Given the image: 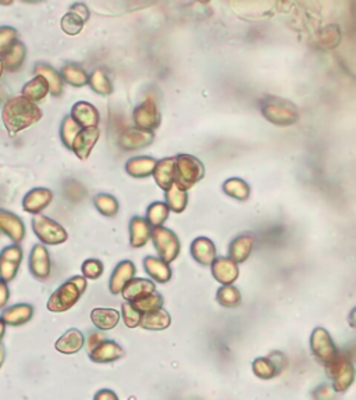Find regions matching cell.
I'll list each match as a JSON object with an SVG mask.
<instances>
[{
    "label": "cell",
    "mask_w": 356,
    "mask_h": 400,
    "mask_svg": "<svg viewBox=\"0 0 356 400\" xmlns=\"http://www.w3.org/2000/svg\"><path fill=\"white\" fill-rule=\"evenodd\" d=\"M40 106L21 95L7 99L1 110V120L10 136H16L21 131L40 122Z\"/></svg>",
    "instance_id": "1"
},
{
    "label": "cell",
    "mask_w": 356,
    "mask_h": 400,
    "mask_svg": "<svg viewBox=\"0 0 356 400\" xmlns=\"http://www.w3.org/2000/svg\"><path fill=\"white\" fill-rule=\"evenodd\" d=\"M259 109L262 116L277 127H289L299 120V109L288 99L268 95L260 99Z\"/></svg>",
    "instance_id": "2"
},
{
    "label": "cell",
    "mask_w": 356,
    "mask_h": 400,
    "mask_svg": "<svg viewBox=\"0 0 356 400\" xmlns=\"http://www.w3.org/2000/svg\"><path fill=\"white\" fill-rule=\"evenodd\" d=\"M326 377L330 380L334 391L337 394H345L355 382L356 367L352 359L340 352L334 360L323 364Z\"/></svg>",
    "instance_id": "3"
},
{
    "label": "cell",
    "mask_w": 356,
    "mask_h": 400,
    "mask_svg": "<svg viewBox=\"0 0 356 400\" xmlns=\"http://www.w3.org/2000/svg\"><path fill=\"white\" fill-rule=\"evenodd\" d=\"M205 175V165L198 158L191 155H177L176 156V175L174 184L181 189L188 192L195 187Z\"/></svg>",
    "instance_id": "4"
},
{
    "label": "cell",
    "mask_w": 356,
    "mask_h": 400,
    "mask_svg": "<svg viewBox=\"0 0 356 400\" xmlns=\"http://www.w3.org/2000/svg\"><path fill=\"white\" fill-rule=\"evenodd\" d=\"M33 231L43 245H50V246H57L64 243L69 240L67 231L54 220L46 217V216H34L33 218Z\"/></svg>",
    "instance_id": "5"
},
{
    "label": "cell",
    "mask_w": 356,
    "mask_h": 400,
    "mask_svg": "<svg viewBox=\"0 0 356 400\" xmlns=\"http://www.w3.org/2000/svg\"><path fill=\"white\" fill-rule=\"evenodd\" d=\"M84 292L79 289V285L74 281H66L62 283L49 298L47 309L52 313H64L69 312L77 302Z\"/></svg>",
    "instance_id": "6"
},
{
    "label": "cell",
    "mask_w": 356,
    "mask_h": 400,
    "mask_svg": "<svg viewBox=\"0 0 356 400\" xmlns=\"http://www.w3.org/2000/svg\"><path fill=\"white\" fill-rule=\"evenodd\" d=\"M309 346H311V352L315 356V359L320 361L321 364H327L334 360L337 355L340 353L333 336L323 327H317L312 331Z\"/></svg>",
    "instance_id": "7"
},
{
    "label": "cell",
    "mask_w": 356,
    "mask_h": 400,
    "mask_svg": "<svg viewBox=\"0 0 356 400\" xmlns=\"http://www.w3.org/2000/svg\"><path fill=\"white\" fill-rule=\"evenodd\" d=\"M152 242L158 252L159 257L166 263H173L181 250L180 240L171 230L166 227H158L152 230Z\"/></svg>",
    "instance_id": "8"
},
{
    "label": "cell",
    "mask_w": 356,
    "mask_h": 400,
    "mask_svg": "<svg viewBox=\"0 0 356 400\" xmlns=\"http://www.w3.org/2000/svg\"><path fill=\"white\" fill-rule=\"evenodd\" d=\"M134 125L144 131H155L161 122L158 103L154 99H145L132 113Z\"/></svg>",
    "instance_id": "9"
},
{
    "label": "cell",
    "mask_w": 356,
    "mask_h": 400,
    "mask_svg": "<svg viewBox=\"0 0 356 400\" xmlns=\"http://www.w3.org/2000/svg\"><path fill=\"white\" fill-rule=\"evenodd\" d=\"M28 267L35 280L46 281L50 277L52 263H50V254H49L46 245L38 243L33 247L30 253Z\"/></svg>",
    "instance_id": "10"
},
{
    "label": "cell",
    "mask_w": 356,
    "mask_h": 400,
    "mask_svg": "<svg viewBox=\"0 0 356 400\" xmlns=\"http://www.w3.org/2000/svg\"><path fill=\"white\" fill-rule=\"evenodd\" d=\"M155 141V134L152 131H144L137 127L127 128L121 132L119 138V145L124 151H139L144 149Z\"/></svg>",
    "instance_id": "11"
},
{
    "label": "cell",
    "mask_w": 356,
    "mask_h": 400,
    "mask_svg": "<svg viewBox=\"0 0 356 400\" xmlns=\"http://www.w3.org/2000/svg\"><path fill=\"white\" fill-rule=\"evenodd\" d=\"M0 233L8 237L13 243L20 245L25 238V225L17 214L0 208Z\"/></svg>",
    "instance_id": "12"
},
{
    "label": "cell",
    "mask_w": 356,
    "mask_h": 400,
    "mask_svg": "<svg viewBox=\"0 0 356 400\" xmlns=\"http://www.w3.org/2000/svg\"><path fill=\"white\" fill-rule=\"evenodd\" d=\"M210 269L213 278L222 285H233L239 277V267L229 256L217 257Z\"/></svg>",
    "instance_id": "13"
},
{
    "label": "cell",
    "mask_w": 356,
    "mask_h": 400,
    "mask_svg": "<svg viewBox=\"0 0 356 400\" xmlns=\"http://www.w3.org/2000/svg\"><path fill=\"white\" fill-rule=\"evenodd\" d=\"M101 138L99 128H85L81 129L74 143H73V152L79 158V160H86L93 151L95 145L98 143Z\"/></svg>",
    "instance_id": "14"
},
{
    "label": "cell",
    "mask_w": 356,
    "mask_h": 400,
    "mask_svg": "<svg viewBox=\"0 0 356 400\" xmlns=\"http://www.w3.org/2000/svg\"><path fill=\"white\" fill-rule=\"evenodd\" d=\"M125 351L116 341L106 339L98 348H95L88 356L89 359L96 364H109L124 358Z\"/></svg>",
    "instance_id": "15"
},
{
    "label": "cell",
    "mask_w": 356,
    "mask_h": 400,
    "mask_svg": "<svg viewBox=\"0 0 356 400\" xmlns=\"http://www.w3.org/2000/svg\"><path fill=\"white\" fill-rule=\"evenodd\" d=\"M70 116L79 124L82 129L96 128L101 122V114L98 109L89 102H77L71 107Z\"/></svg>",
    "instance_id": "16"
},
{
    "label": "cell",
    "mask_w": 356,
    "mask_h": 400,
    "mask_svg": "<svg viewBox=\"0 0 356 400\" xmlns=\"http://www.w3.org/2000/svg\"><path fill=\"white\" fill-rule=\"evenodd\" d=\"M191 256L203 267L212 266L217 259V249L214 242L205 237H199L191 243Z\"/></svg>",
    "instance_id": "17"
},
{
    "label": "cell",
    "mask_w": 356,
    "mask_h": 400,
    "mask_svg": "<svg viewBox=\"0 0 356 400\" xmlns=\"http://www.w3.org/2000/svg\"><path fill=\"white\" fill-rule=\"evenodd\" d=\"M53 200V192L47 188H34L23 200V208L34 216L40 214Z\"/></svg>",
    "instance_id": "18"
},
{
    "label": "cell",
    "mask_w": 356,
    "mask_h": 400,
    "mask_svg": "<svg viewBox=\"0 0 356 400\" xmlns=\"http://www.w3.org/2000/svg\"><path fill=\"white\" fill-rule=\"evenodd\" d=\"M255 243H256L255 237L249 233L238 235L234 240H231V243L229 246V257L231 260H234L237 264L245 263L249 259V256L252 254Z\"/></svg>",
    "instance_id": "19"
},
{
    "label": "cell",
    "mask_w": 356,
    "mask_h": 400,
    "mask_svg": "<svg viewBox=\"0 0 356 400\" xmlns=\"http://www.w3.org/2000/svg\"><path fill=\"white\" fill-rule=\"evenodd\" d=\"M85 346V336L77 328L66 331L54 343V349L62 355H77Z\"/></svg>",
    "instance_id": "20"
},
{
    "label": "cell",
    "mask_w": 356,
    "mask_h": 400,
    "mask_svg": "<svg viewBox=\"0 0 356 400\" xmlns=\"http://www.w3.org/2000/svg\"><path fill=\"white\" fill-rule=\"evenodd\" d=\"M137 267L131 260H122L116 266L110 281H109V289L113 295H119L122 292L124 286L135 278Z\"/></svg>",
    "instance_id": "21"
},
{
    "label": "cell",
    "mask_w": 356,
    "mask_h": 400,
    "mask_svg": "<svg viewBox=\"0 0 356 400\" xmlns=\"http://www.w3.org/2000/svg\"><path fill=\"white\" fill-rule=\"evenodd\" d=\"M152 227L144 217H132L130 221V245L132 247H144L152 240Z\"/></svg>",
    "instance_id": "22"
},
{
    "label": "cell",
    "mask_w": 356,
    "mask_h": 400,
    "mask_svg": "<svg viewBox=\"0 0 356 400\" xmlns=\"http://www.w3.org/2000/svg\"><path fill=\"white\" fill-rule=\"evenodd\" d=\"M154 292H156V285L154 281L147 280V278H132L124 286L121 296L124 300L131 303Z\"/></svg>",
    "instance_id": "23"
},
{
    "label": "cell",
    "mask_w": 356,
    "mask_h": 400,
    "mask_svg": "<svg viewBox=\"0 0 356 400\" xmlns=\"http://www.w3.org/2000/svg\"><path fill=\"white\" fill-rule=\"evenodd\" d=\"M34 317V307L28 303H18L14 306H10L3 310L0 319L6 322V325L11 327H20L27 324L28 321Z\"/></svg>",
    "instance_id": "24"
},
{
    "label": "cell",
    "mask_w": 356,
    "mask_h": 400,
    "mask_svg": "<svg viewBox=\"0 0 356 400\" xmlns=\"http://www.w3.org/2000/svg\"><path fill=\"white\" fill-rule=\"evenodd\" d=\"M144 269L147 274L159 283H167L173 278V270L168 263L155 256H147L144 259Z\"/></svg>",
    "instance_id": "25"
},
{
    "label": "cell",
    "mask_w": 356,
    "mask_h": 400,
    "mask_svg": "<svg viewBox=\"0 0 356 400\" xmlns=\"http://www.w3.org/2000/svg\"><path fill=\"white\" fill-rule=\"evenodd\" d=\"M158 161L155 158H151V156L132 158L125 163V171L132 178H148L154 175Z\"/></svg>",
    "instance_id": "26"
},
{
    "label": "cell",
    "mask_w": 356,
    "mask_h": 400,
    "mask_svg": "<svg viewBox=\"0 0 356 400\" xmlns=\"http://www.w3.org/2000/svg\"><path fill=\"white\" fill-rule=\"evenodd\" d=\"M174 175H176V156L160 159L152 177L155 178L159 188L166 192L170 187L174 185Z\"/></svg>",
    "instance_id": "27"
},
{
    "label": "cell",
    "mask_w": 356,
    "mask_h": 400,
    "mask_svg": "<svg viewBox=\"0 0 356 400\" xmlns=\"http://www.w3.org/2000/svg\"><path fill=\"white\" fill-rule=\"evenodd\" d=\"M121 313L116 309L96 307L91 312V321L99 331H110L119 325Z\"/></svg>",
    "instance_id": "28"
},
{
    "label": "cell",
    "mask_w": 356,
    "mask_h": 400,
    "mask_svg": "<svg viewBox=\"0 0 356 400\" xmlns=\"http://www.w3.org/2000/svg\"><path fill=\"white\" fill-rule=\"evenodd\" d=\"M34 73H35V76H40L47 81L49 88H50V95H53L54 98L62 96L63 89H64V81H63L62 74L54 67H52L50 64H46V63H38L35 66Z\"/></svg>",
    "instance_id": "29"
},
{
    "label": "cell",
    "mask_w": 356,
    "mask_h": 400,
    "mask_svg": "<svg viewBox=\"0 0 356 400\" xmlns=\"http://www.w3.org/2000/svg\"><path fill=\"white\" fill-rule=\"evenodd\" d=\"M50 92L49 83L40 76H35L31 81H28L21 90V96H24L25 99H28L33 103H38L40 100H43L47 93Z\"/></svg>",
    "instance_id": "30"
},
{
    "label": "cell",
    "mask_w": 356,
    "mask_h": 400,
    "mask_svg": "<svg viewBox=\"0 0 356 400\" xmlns=\"http://www.w3.org/2000/svg\"><path fill=\"white\" fill-rule=\"evenodd\" d=\"M60 74H62L63 81L66 83H69L70 86H74V88H82V86L89 83L88 73L76 63H66L62 67Z\"/></svg>",
    "instance_id": "31"
},
{
    "label": "cell",
    "mask_w": 356,
    "mask_h": 400,
    "mask_svg": "<svg viewBox=\"0 0 356 400\" xmlns=\"http://www.w3.org/2000/svg\"><path fill=\"white\" fill-rule=\"evenodd\" d=\"M25 57H27V47L23 42H16L14 46L8 50V53L1 57L3 60V64H4V70L6 71H17L21 69V66L24 64L25 61Z\"/></svg>",
    "instance_id": "32"
},
{
    "label": "cell",
    "mask_w": 356,
    "mask_h": 400,
    "mask_svg": "<svg viewBox=\"0 0 356 400\" xmlns=\"http://www.w3.org/2000/svg\"><path fill=\"white\" fill-rule=\"evenodd\" d=\"M170 324H171V317L168 312H166L164 309H159L156 312L142 314L139 327L149 331H163L167 329Z\"/></svg>",
    "instance_id": "33"
},
{
    "label": "cell",
    "mask_w": 356,
    "mask_h": 400,
    "mask_svg": "<svg viewBox=\"0 0 356 400\" xmlns=\"http://www.w3.org/2000/svg\"><path fill=\"white\" fill-rule=\"evenodd\" d=\"M252 371L256 375V378L262 381L275 380L281 374L277 365L272 361L269 356H262L252 361Z\"/></svg>",
    "instance_id": "34"
},
{
    "label": "cell",
    "mask_w": 356,
    "mask_h": 400,
    "mask_svg": "<svg viewBox=\"0 0 356 400\" xmlns=\"http://www.w3.org/2000/svg\"><path fill=\"white\" fill-rule=\"evenodd\" d=\"M91 89L101 95V96H109L113 93V82L106 74L103 69H96L89 74V83Z\"/></svg>",
    "instance_id": "35"
},
{
    "label": "cell",
    "mask_w": 356,
    "mask_h": 400,
    "mask_svg": "<svg viewBox=\"0 0 356 400\" xmlns=\"http://www.w3.org/2000/svg\"><path fill=\"white\" fill-rule=\"evenodd\" d=\"M223 192L233 199L246 201L251 196V187L242 178L234 177V178H229L223 184Z\"/></svg>",
    "instance_id": "36"
},
{
    "label": "cell",
    "mask_w": 356,
    "mask_h": 400,
    "mask_svg": "<svg viewBox=\"0 0 356 400\" xmlns=\"http://www.w3.org/2000/svg\"><path fill=\"white\" fill-rule=\"evenodd\" d=\"M216 300L226 309H236L242 303V295L234 285H222V288L217 289Z\"/></svg>",
    "instance_id": "37"
},
{
    "label": "cell",
    "mask_w": 356,
    "mask_h": 400,
    "mask_svg": "<svg viewBox=\"0 0 356 400\" xmlns=\"http://www.w3.org/2000/svg\"><path fill=\"white\" fill-rule=\"evenodd\" d=\"M164 200L173 213H183L188 204V192L181 191L176 184L164 192Z\"/></svg>",
    "instance_id": "38"
},
{
    "label": "cell",
    "mask_w": 356,
    "mask_h": 400,
    "mask_svg": "<svg viewBox=\"0 0 356 400\" xmlns=\"http://www.w3.org/2000/svg\"><path fill=\"white\" fill-rule=\"evenodd\" d=\"M170 208L166 201H154L147 210V220L152 228L163 227L170 216Z\"/></svg>",
    "instance_id": "39"
},
{
    "label": "cell",
    "mask_w": 356,
    "mask_h": 400,
    "mask_svg": "<svg viewBox=\"0 0 356 400\" xmlns=\"http://www.w3.org/2000/svg\"><path fill=\"white\" fill-rule=\"evenodd\" d=\"M131 305L141 314H145V313H151V312H156L159 309H163L164 299H163V296L160 293L154 292V293H151V295H148V296H145L142 299L131 302Z\"/></svg>",
    "instance_id": "40"
},
{
    "label": "cell",
    "mask_w": 356,
    "mask_h": 400,
    "mask_svg": "<svg viewBox=\"0 0 356 400\" xmlns=\"http://www.w3.org/2000/svg\"><path fill=\"white\" fill-rule=\"evenodd\" d=\"M93 204L96 210L105 217H115L119 213V201L109 194H99L95 196Z\"/></svg>",
    "instance_id": "41"
},
{
    "label": "cell",
    "mask_w": 356,
    "mask_h": 400,
    "mask_svg": "<svg viewBox=\"0 0 356 400\" xmlns=\"http://www.w3.org/2000/svg\"><path fill=\"white\" fill-rule=\"evenodd\" d=\"M81 127L76 121L73 120L71 116H67L64 117V120L62 122V127H60V138H62V142L64 143V146L70 151H73V143L77 138L79 132H81Z\"/></svg>",
    "instance_id": "42"
},
{
    "label": "cell",
    "mask_w": 356,
    "mask_h": 400,
    "mask_svg": "<svg viewBox=\"0 0 356 400\" xmlns=\"http://www.w3.org/2000/svg\"><path fill=\"white\" fill-rule=\"evenodd\" d=\"M340 40H341V31H340L338 25L331 24V25H327L326 28H323L320 31L317 43L323 49H333V47L338 46Z\"/></svg>",
    "instance_id": "43"
},
{
    "label": "cell",
    "mask_w": 356,
    "mask_h": 400,
    "mask_svg": "<svg viewBox=\"0 0 356 400\" xmlns=\"http://www.w3.org/2000/svg\"><path fill=\"white\" fill-rule=\"evenodd\" d=\"M85 25V21L82 18H79L77 14L69 11L67 14L63 16L62 21H60V27L62 30L64 31V34L70 35V37H74V35H79V33L82 31Z\"/></svg>",
    "instance_id": "44"
},
{
    "label": "cell",
    "mask_w": 356,
    "mask_h": 400,
    "mask_svg": "<svg viewBox=\"0 0 356 400\" xmlns=\"http://www.w3.org/2000/svg\"><path fill=\"white\" fill-rule=\"evenodd\" d=\"M18 42V31L13 27H0V59L4 57L8 50Z\"/></svg>",
    "instance_id": "45"
},
{
    "label": "cell",
    "mask_w": 356,
    "mask_h": 400,
    "mask_svg": "<svg viewBox=\"0 0 356 400\" xmlns=\"http://www.w3.org/2000/svg\"><path fill=\"white\" fill-rule=\"evenodd\" d=\"M81 271L86 280H99L105 271V266L98 259H88L82 263Z\"/></svg>",
    "instance_id": "46"
},
{
    "label": "cell",
    "mask_w": 356,
    "mask_h": 400,
    "mask_svg": "<svg viewBox=\"0 0 356 400\" xmlns=\"http://www.w3.org/2000/svg\"><path fill=\"white\" fill-rule=\"evenodd\" d=\"M121 319L124 321L127 328H137L141 324L142 314L138 310H135L131 303L125 302L121 306Z\"/></svg>",
    "instance_id": "47"
},
{
    "label": "cell",
    "mask_w": 356,
    "mask_h": 400,
    "mask_svg": "<svg viewBox=\"0 0 356 400\" xmlns=\"http://www.w3.org/2000/svg\"><path fill=\"white\" fill-rule=\"evenodd\" d=\"M338 395L331 384L323 382L320 385H317L316 388L312 391L311 396L312 400H338Z\"/></svg>",
    "instance_id": "48"
},
{
    "label": "cell",
    "mask_w": 356,
    "mask_h": 400,
    "mask_svg": "<svg viewBox=\"0 0 356 400\" xmlns=\"http://www.w3.org/2000/svg\"><path fill=\"white\" fill-rule=\"evenodd\" d=\"M20 270V264H16L13 261H8L3 257H0V280L4 282H11L17 277V273Z\"/></svg>",
    "instance_id": "49"
},
{
    "label": "cell",
    "mask_w": 356,
    "mask_h": 400,
    "mask_svg": "<svg viewBox=\"0 0 356 400\" xmlns=\"http://www.w3.org/2000/svg\"><path fill=\"white\" fill-rule=\"evenodd\" d=\"M106 341V335L103 334V331H92L89 332V335L85 338V349H86V353L89 355L95 348H98L102 342Z\"/></svg>",
    "instance_id": "50"
},
{
    "label": "cell",
    "mask_w": 356,
    "mask_h": 400,
    "mask_svg": "<svg viewBox=\"0 0 356 400\" xmlns=\"http://www.w3.org/2000/svg\"><path fill=\"white\" fill-rule=\"evenodd\" d=\"M269 358L272 359V361L276 364L278 367V370L282 372L287 367H288V358H287V355L285 353H282V352H280V351H275V352H272L270 355H269Z\"/></svg>",
    "instance_id": "51"
},
{
    "label": "cell",
    "mask_w": 356,
    "mask_h": 400,
    "mask_svg": "<svg viewBox=\"0 0 356 400\" xmlns=\"http://www.w3.org/2000/svg\"><path fill=\"white\" fill-rule=\"evenodd\" d=\"M71 13L77 14L79 18H82L85 23H86L88 18H89V8H88L84 3H74V4L71 6Z\"/></svg>",
    "instance_id": "52"
},
{
    "label": "cell",
    "mask_w": 356,
    "mask_h": 400,
    "mask_svg": "<svg viewBox=\"0 0 356 400\" xmlns=\"http://www.w3.org/2000/svg\"><path fill=\"white\" fill-rule=\"evenodd\" d=\"M10 299V289L7 282L0 280V310L6 307V305L8 303Z\"/></svg>",
    "instance_id": "53"
},
{
    "label": "cell",
    "mask_w": 356,
    "mask_h": 400,
    "mask_svg": "<svg viewBox=\"0 0 356 400\" xmlns=\"http://www.w3.org/2000/svg\"><path fill=\"white\" fill-rule=\"evenodd\" d=\"M93 400H120L117 394L112 389H101L95 394Z\"/></svg>",
    "instance_id": "54"
},
{
    "label": "cell",
    "mask_w": 356,
    "mask_h": 400,
    "mask_svg": "<svg viewBox=\"0 0 356 400\" xmlns=\"http://www.w3.org/2000/svg\"><path fill=\"white\" fill-rule=\"evenodd\" d=\"M71 280L74 281L79 285V289L85 293V290H86V278L84 276H76V277H71Z\"/></svg>",
    "instance_id": "55"
},
{
    "label": "cell",
    "mask_w": 356,
    "mask_h": 400,
    "mask_svg": "<svg viewBox=\"0 0 356 400\" xmlns=\"http://www.w3.org/2000/svg\"><path fill=\"white\" fill-rule=\"evenodd\" d=\"M348 324H350L351 328L356 329V306L351 310V313L348 316Z\"/></svg>",
    "instance_id": "56"
},
{
    "label": "cell",
    "mask_w": 356,
    "mask_h": 400,
    "mask_svg": "<svg viewBox=\"0 0 356 400\" xmlns=\"http://www.w3.org/2000/svg\"><path fill=\"white\" fill-rule=\"evenodd\" d=\"M4 335H6V322L0 319V345L3 343Z\"/></svg>",
    "instance_id": "57"
},
{
    "label": "cell",
    "mask_w": 356,
    "mask_h": 400,
    "mask_svg": "<svg viewBox=\"0 0 356 400\" xmlns=\"http://www.w3.org/2000/svg\"><path fill=\"white\" fill-rule=\"evenodd\" d=\"M4 360H6V349H4L3 345H0V368L3 367Z\"/></svg>",
    "instance_id": "58"
},
{
    "label": "cell",
    "mask_w": 356,
    "mask_h": 400,
    "mask_svg": "<svg viewBox=\"0 0 356 400\" xmlns=\"http://www.w3.org/2000/svg\"><path fill=\"white\" fill-rule=\"evenodd\" d=\"M3 73H4V64H3V60L0 59V78H1Z\"/></svg>",
    "instance_id": "59"
},
{
    "label": "cell",
    "mask_w": 356,
    "mask_h": 400,
    "mask_svg": "<svg viewBox=\"0 0 356 400\" xmlns=\"http://www.w3.org/2000/svg\"><path fill=\"white\" fill-rule=\"evenodd\" d=\"M128 400H137V399H135V398H130V399Z\"/></svg>",
    "instance_id": "60"
},
{
    "label": "cell",
    "mask_w": 356,
    "mask_h": 400,
    "mask_svg": "<svg viewBox=\"0 0 356 400\" xmlns=\"http://www.w3.org/2000/svg\"><path fill=\"white\" fill-rule=\"evenodd\" d=\"M0 235H1V233H0Z\"/></svg>",
    "instance_id": "61"
}]
</instances>
